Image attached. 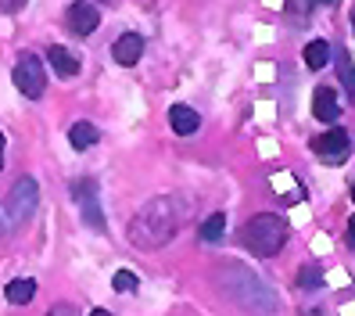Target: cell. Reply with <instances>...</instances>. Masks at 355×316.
Listing matches in <instances>:
<instances>
[{"instance_id":"cell-7","label":"cell","mask_w":355,"mask_h":316,"mask_svg":"<svg viewBox=\"0 0 355 316\" xmlns=\"http://www.w3.org/2000/svg\"><path fill=\"white\" fill-rule=\"evenodd\" d=\"M316 155L323 162H345L348 155V137L345 130H327L323 137H316Z\"/></svg>"},{"instance_id":"cell-1","label":"cell","mask_w":355,"mask_h":316,"mask_svg":"<svg viewBox=\"0 0 355 316\" xmlns=\"http://www.w3.org/2000/svg\"><path fill=\"white\" fill-rule=\"evenodd\" d=\"M176 226H180V216H176V205L169 198H155L140 208V213L133 216L130 223V241L133 248L140 251H155L162 244H169L173 234H176Z\"/></svg>"},{"instance_id":"cell-18","label":"cell","mask_w":355,"mask_h":316,"mask_svg":"<svg viewBox=\"0 0 355 316\" xmlns=\"http://www.w3.org/2000/svg\"><path fill=\"white\" fill-rule=\"evenodd\" d=\"M338 76L345 79V87H348V90H355V72H352V58H348V54L338 58Z\"/></svg>"},{"instance_id":"cell-14","label":"cell","mask_w":355,"mask_h":316,"mask_svg":"<svg viewBox=\"0 0 355 316\" xmlns=\"http://www.w3.org/2000/svg\"><path fill=\"white\" fill-rule=\"evenodd\" d=\"M327 58H330V44H327V40H312V44L305 47V65L309 69H323Z\"/></svg>"},{"instance_id":"cell-10","label":"cell","mask_w":355,"mask_h":316,"mask_svg":"<svg viewBox=\"0 0 355 316\" xmlns=\"http://www.w3.org/2000/svg\"><path fill=\"white\" fill-rule=\"evenodd\" d=\"M169 122H173V130L180 133V137H191L198 126H201V119H198V112L194 108H187V104H173V112H169Z\"/></svg>"},{"instance_id":"cell-21","label":"cell","mask_w":355,"mask_h":316,"mask_svg":"<svg viewBox=\"0 0 355 316\" xmlns=\"http://www.w3.org/2000/svg\"><path fill=\"white\" fill-rule=\"evenodd\" d=\"M29 0H0V11H18V8H26Z\"/></svg>"},{"instance_id":"cell-17","label":"cell","mask_w":355,"mask_h":316,"mask_svg":"<svg viewBox=\"0 0 355 316\" xmlns=\"http://www.w3.org/2000/svg\"><path fill=\"white\" fill-rule=\"evenodd\" d=\"M112 288H115V291H133V288H137V273H133V269H119L115 281H112Z\"/></svg>"},{"instance_id":"cell-9","label":"cell","mask_w":355,"mask_h":316,"mask_svg":"<svg viewBox=\"0 0 355 316\" xmlns=\"http://www.w3.org/2000/svg\"><path fill=\"white\" fill-rule=\"evenodd\" d=\"M312 112H316V119H323V122H334V119H338V112H341L338 94H334L330 87H320L316 97H312Z\"/></svg>"},{"instance_id":"cell-25","label":"cell","mask_w":355,"mask_h":316,"mask_svg":"<svg viewBox=\"0 0 355 316\" xmlns=\"http://www.w3.org/2000/svg\"><path fill=\"white\" fill-rule=\"evenodd\" d=\"M312 4H334V0H312Z\"/></svg>"},{"instance_id":"cell-15","label":"cell","mask_w":355,"mask_h":316,"mask_svg":"<svg viewBox=\"0 0 355 316\" xmlns=\"http://www.w3.org/2000/svg\"><path fill=\"white\" fill-rule=\"evenodd\" d=\"M223 230H226V216L223 213H212V216L201 223V241H219Z\"/></svg>"},{"instance_id":"cell-3","label":"cell","mask_w":355,"mask_h":316,"mask_svg":"<svg viewBox=\"0 0 355 316\" xmlns=\"http://www.w3.org/2000/svg\"><path fill=\"white\" fill-rule=\"evenodd\" d=\"M36 205H40V187H36L33 176H22L4 198V216H8V223L18 226L36 213Z\"/></svg>"},{"instance_id":"cell-2","label":"cell","mask_w":355,"mask_h":316,"mask_svg":"<svg viewBox=\"0 0 355 316\" xmlns=\"http://www.w3.org/2000/svg\"><path fill=\"white\" fill-rule=\"evenodd\" d=\"M241 241L248 244V251H255L259 259H269L287 244V219L277 213H259L244 223Z\"/></svg>"},{"instance_id":"cell-23","label":"cell","mask_w":355,"mask_h":316,"mask_svg":"<svg viewBox=\"0 0 355 316\" xmlns=\"http://www.w3.org/2000/svg\"><path fill=\"white\" fill-rule=\"evenodd\" d=\"M0 169H4V133H0Z\"/></svg>"},{"instance_id":"cell-12","label":"cell","mask_w":355,"mask_h":316,"mask_svg":"<svg viewBox=\"0 0 355 316\" xmlns=\"http://www.w3.org/2000/svg\"><path fill=\"white\" fill-rule=\"evenodd\" d=\"M97 126L94 122H87V119H79L76 126H72V130H69V144L76 147V151H87V147H94L97 144Z\"/></svg>"},{"instance_id":"cell-24","label":"cell","mask_w":355,"mask_h":316,"mask_svg":"<svg viewBox=\"0 0 355 316\" xmlns=\"http://www.w3.org/2000/svg\"><path fill=\"white\" fill-rule=\"evenodd\" d=\"M90 316H112V313H108V309H94Z\"/></svg>"},{"instance_id":"cell-19","label":"cell","mask_w":355,"mask_h":316,"mask_svg":"<svg viewBox=\"0 0 355 316\" xmlns=\"http://www.w3.org/2000/svg\"><path fill=\"white\" fill-rule=\"evenodd\" d=\"M47 316H79V309H76V306H69V302H61V306H54Z\"/></svg>"},{"instance_id":"cell-28","label":"cell","mask_w":355,"mask_h":316,"mask_svg":"<svg viewBox=\"0 0 355 316\" xmlns=\"http://www.w3.org/2000/svg\"><path fill=\"white\" fill-rule=\"evenodd\" d=\"M0 230H4V216H0Z\"/></svg>"},{"instance_id":"cell-20","label":"cell","mask_w":355,"mask_h":316,"mask_svg":"<svg viewBox=\"0 0 355 316\" xmlns=\"http://www.w3.org/2000/svg\"><path fill=\"white\" fill-rule=\"evenodd\" d=\"M323 277H320V269H302V284L305 288H312V284H320Z\"/></svg>"},{"instance_id":"cell-6","label":"cell","mask_w":355,"mask_h":316,"mask_svg":"<svg viewBox=\"0 0 355 316\" xmlns=\"http://www.w3.org/2000/svg\"><path fill=\"white\" fill-rule=\"evenodd\" d=\"M72 194H76V201H79V208H83V216L90 219V226H104V219H101V205H97V187H94V180H79L76 187H72Z\"/></svg>"},{"instance_id":"cell-22","label":"cell","mask_w":355,"mask_h":316,"mask_svg":"<svg viewBox=\"0 0 355 316\" xmlns=\"http://www.w3.org/2000/svg\"><path fill=\"white\" fill-rule=\"evenodd\" d=\"M348 244H352V248H355V216H352V219H348Z\"/></svg>"},{"instance_id":"cell-4","label":"cell","mask_w":355,"mask_h":316,"mask_svg":"<svg viewBox=\"0 0 355 316\" xmlns=\"http://www.w3.org/2000/svg\"><path fill=\"white\" fill-rule=\"evenodd\" d=\"M11 79H15L18 94H26L29 101H36L40 94H44V87H47V72H44V65H40L36 54H22V58H18Z\"/></svg>"},{"instance_id":"cell-11","label":"cell","mask_w":355,"mask_h":316,"mask_svg":"<svg viewBox=\"0 0 355 316\" xmlns=\"http://www.w3.org/2000/svg\"><path fill=\"white\" fill-rule=\"evenodd\" d=\"M47 61H51V69H54L61 79H72V76H79V61H76V58H72L65 47H58V44H54V47L47 51Z\"/></svg>"},{"instance_id":"cell-16","label":"cell","mask_w":355,"mask_h":316,"mask_svg":"<svg viewBox=\"0 0 355 316\" xmlns=\"http://www.w3.org/2000/svg\"><path fill=\"white\" fill-rule=\"evenodd\" d=\"M309 11H312V0H287V15H295V26L309 22Z\"/></svg>"},{"instance_id":"cell-5","label":"cell","mask_w":355,"mask_h":316,"mask_svg":"<svg viewBox=\"0 0 355 316\" xmlns=\"http://www.w3.org/2000/svg\"><path fill=\"white\" fill-rule=\"evenodd\" d=\"M65 22H69L72 33L87 36V33H94V29L101 26V15H97L94 4H87V0H76V4L69 8V15H65Z\"/></svg>"},{"instance_id":"cell-27","label":"cell","mask_w":355,"mask_h":316,"mask_svg":"<svg viewBox=\"0 0 355 316\" xmlns=\"http://www.w3.org/2000/svg\"><path fill=\"white\" fill-rule=\"evenodd\" d=\"M352 201H355V183H352Z\"/></svg>"},{"instance_id":"cell-13","label":"cell","mask_w":355,"mask_h":316,"mask_svg":"<svg viewBox=\"0 0 355 316\" xmlns=\"http://www.w3.org/2000/svg\"><path fill=\"white\" fill-rule=\"evenodd\" d=\"M4 294H8V302H11V306H26V302L33 299V294H36V281H29V277H18V281H8Z\"/></svg>"},{"instance_id":"cell-26","label":"cell","mask_w":355,"mask_h":316,"mask_svg":"<svg viewBox=\"0 0 355 316\" xmlns=\"http://www.w3.org/2000/svg\"><path fill=\"white\" fill-rule=\"evenodd\" d=\"M352 33H355V11H352Z\"/></svg>"},{"instance_id":"cell-8","label":"cell","mask_w":355,"mask_h":316,"mask_svg":"<svg viewBox=\"0 0 355 316\" xmlns=\"http://www.w3.org/2000/svg\"><path fill=\"white\" fill-rule=\"evenodd\" d=\"M112 54H115L119 65H137L140 54H144V36H137V33H122V36L115 40Z\"/></svg>"}]
</instances>
